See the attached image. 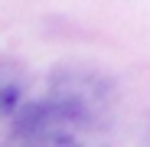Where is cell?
<instances>
[{
  "mask_svg": "<svg viewBox=\"0 0 150 147\" xmlns=\"http://www.w3.org/2000/svg\"><path fill=\"white\" fill-rule=\"evenodd\" d=\"M16 134L36 144H72L82 141L85 128L91 124V111L75 92H62L49 102L20 105L13 114Z\"/></svg>",
  "mask_w": 150,
  "mask_h": 147,
  "instance_id": "cell-1",
  "label": "cell"
},
{
  "mask_svg": "<svg viewBox=\"0 0 150 147\" xmlns=\"http://www.w3.org/2000/svg\"><path fill=\"white\" fill-rule=\"evenodd\" d=\"M16 108H20V92L0 75V114H16Z\"/></svg>",
  "mask_w": 150,
  "mask_h": 147,
  "instance_id": "cell-2",
  "label": "cell"
}]
</instances>
